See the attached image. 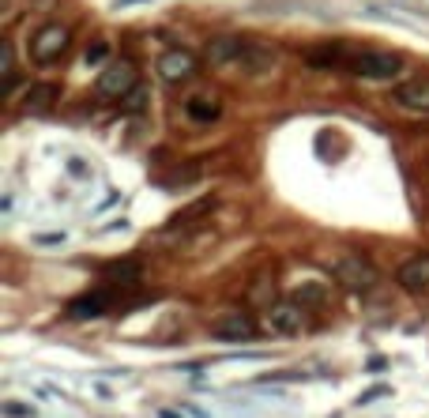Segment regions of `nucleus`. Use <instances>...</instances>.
Returning <instances> with one entry per match:
<instances>
[{"label":"nucleus","instance_id":"23","mask_svg":"<svg viewBox=\"0 0 429 418\" xmlns=\"http://www.w3.org/2000/svg\"><path fill=\"white\" fill-rule=\"evenodd\" d=\"M38 245H65V234H38Z\"/></svg>","mask_w":429,"mask_h":418},{"label":"nucleus","instance_id":"16","mask_svg":"<svg viewBox=\"0 0 429 418\" xmlns=\"http://www.w3.org/2000/svg\"><path fill=\"white\" fill-rule=\"evenodd\" d=\"M294 298L301 305H320V302H328V286L324 283H301L298 291H294Z\"/></svg>","mask_w":429,"mask_h":418},{"label":"nucleus","instance_id":"18","mask_svg":"<svg viewBox=\"0 0 429 418\" xmlns=\"http://www.w3.org/2000/svg\"><path fill=\"white\" fill-rule=\"evenodd\" d=\"M83 61H87V68H98V64H106V61H109V42H106V38H94V42L87 45Z\"/></svg>","mask_w":429,"mask_h":418},{"label":"nucleus","instance_id":"21","mask_svg":"<svg viewBox=\"0 0 429 418\" xmlns=\"http://www.w3.org/2000/svg\"><path fill=\"white\" fill-rule=\"evenodd\" d=\"M0 411H4L8 418H30L34 411H30V407H23V404H15V399H8L4 407H0Z\"/></svg>","mask_w":429,"mask_h":418},{"label":"nucleus","instance_id":"12","mask_svg":"<svg viewBox=\"0 0 429 418\" xmlns=\"http://www.w3.org/2000/svg\"><path fill=\"white\" fill-rule=\"evenodd\" d=\"M185 117L196 121V125H211V121L222 117V98L219 94H192L185 102Z\"/></svg>","mask_w":429,"mask_h":418},{"label":"nucleus","instance_id":"2","mask_svg":"<svg viewBox=\"0 0 429 418\" xmlns=\"http://www.w3.org/2000/svg\"><path fill=\"white\" fill-rule=\"evenodd\" d=\"M346 68L354 72L358 79H395L403 72V57L399 53H388V50H358L351 53Z\"/></svg>","mask_w":429,"mask_h":418},{"label":"nucleus","instance_id":"4","mask_svg":"<svg viewBox=\"0 0 429 418\" xmlns=\"http://www.w3.org/2000/svg\"><path fill=\"white\" fill-rule=\"evenodd\" d=\"M68 38H72L68 27H60V23H45V27L30 38V57H34L38 64L60 61L68 53Z\"/></svg>","mask_w":429,"mask_h":418},{"label":"nucleus","instance_id":"10","mask_svg":"<svg viewBox=\"0 0 429 418\" xmlns=\"http://www.w3.org/2000/svg\"><path fill=\"white\" fill-rule=\"evenodd\" d=\"M395 106L410 109V114H429V76H415L407 83L395 87Z\"/></svg>","mask_w":429,"mask_h":418},{"label":"nucleus","instance_id":"5","mask_svg":"<svg viewBox=\"0 0 429 418\" xmlns=\"http://www.w3.org/2000/svg\"><path fill=\"white\" fill-rule=\"evenodd\" d=\"M264 324L272 328V332H279V335L301 332V328L309 324L305 305H301L298 298H290V302H272V305H267V313H264Z\"/></svg>","mask_w":429,"mask_h":418},{"label":"nucleus","instance_id":"7","mask_svg":"<svg viewBox=\"0 0 429 418\" xmlns=\"http://www.w3.org/2000/svg\"><path fill=\"white\" fill-rule=\"evenodd\" d=\"M196 68H200V61L188 50H166L162 57H158V76H162V83H188V79L196 76Z\"/></svg>","mask_w":429,"mask_h":418},{"label":"nucleus","instance_id":"13","mask_svg":"<svg viewBox=\"0 0 429 418\" xmlns=\"http://www.w3.org/2000/svg\"><path fill=\"white\" fill-rule=\"evenodd\" d=\"M57 98H60L57 83H30L27 94H23V109H27V114H45V109H53Z\"/></svg>","mask_w":429,"mask_h":418},{"label":"nucleus","instance_id":"11","mask_svg":"<svg viewBox=\"0 0 429 418\" xmlns=\"http://www.w3.org/2000/svg\"><path fill=\"white\" fill-rule=\"evenodd\" d=\"M399 286L403 291H429V253H418L410 256L407 264L399 268Z\"/></svg>","mask_w":429,"mask_h":418},{"label":"nucleus","instance_id":"24","mask_svg":"<svg viewBox=\"0 0 429 418\" xmlns=\"http://www.w3.org/2000/svg\"><path fill=\"white\" fill-rule=\"evenodd\" d=\"M158 418H181L177 411H162V415H158Z\"/></svg>","mask_w":429,"mask_h":418},{"label":"nucleus","instance_id":"3","mask_svg":"<svg viewBox=\"0 0 429 418\" xmlns=\"http://www.w3.org/2000/svg\"><path fill=\"white\" fill-rule=\"evenodd\" d=\"M136 87H140V72H136V64H132L129 57L109 61L106 68H102V76H98V94H102V98L124 102Z\"/></svg>","mask_w":429,"mask_h":418},{"label":"nucleus","instance_id":"19","mask_svg":"<svg viewBox=\"0 0 429 418\" xmlns=\"http://www.w3.org/2000/svg\"><path fill=\"white\" fill-rule=\"evenodd\" d=\"M384 396H392V388H388V384H373V388H365L362 396H358V407L373 404V399H384Z\"/></svg>","mask_w":429,"mask_h":418},{"label":"nucleus","instance_id":"1","mask_svg":"<svg viewBox=\"0 0 429 418\" xmlns=\"http://www.w3.org/2000/svg\"><path fill=\"white\" fill-rule=\"evenodd\" d=\"M336 279L346 286V291H354V294H369L373 286L380 283V271H377V264H373L365 253H343L336 260Z\"/></svg>","mask_w":429,"mask_h":418},{"label":"nucleus","instance_id":"22","mask_svg":"<svg viewBox=\"0 0 429 418\" xmlns=\"http://www.w3.org/2000/svg\"><path fill=\"white\" fill-rule=\"evenodd\" d=\"M68 174H72V178H87V166H83V158H68Z\"/></svg>","mask_w":429,"mask_h":418},{"label":"nucleus","instance_id":"17","mask_svg":"<svg viewBox=\"0 0 429 418\" xmlns=\"http://www.w3.org/2000/svg\"><path fill=\"white\" fill-rule=\"evenodd\" d=\"M0 57H4V98H12V91H15V53H12V42L0 45Z\"/></svg>","mask_w":429,"mask_h":418},{"label":"nucleus","instance_id":"9","mask_svg":"<svg viewBox=\"0 0 429 418\" xmlns=\"http://www.w3.org/2000/svg\"><path fill=\"white\" fill-rule=\"evenodd\" d=\"M109 305H113V291L102 286V291H94V294H83V298L68 302L65 313H68V320H98V317L109 313Z\"/></svg>","mask_w":429,"mask_h":418},{"label":"nucleus","instance_id":"14","mask_svg":"<svg viewBox=\"0 0 429 418\" xmlns=\"http://www.w3.org/2000/svg\"><path fill=\"white\" fill-rule=\"evenodd\" d=\"M346 61H351V53L343 50V42H328V45L309 53V64H316V68H339Z\"/></svg>","mask_w":429,"mask_h":418},{"label":"nucleus","instance_id":"20","mask_svg":"<svg viewBox=\"0 0 429 418\" xmlns=\"http://www.w3.org/2000/svg\"><path fill=\"white\" fill-rule=\"evenodd\" d=\"M143 102H147V94H143L140 87H136V91L124 98V109H129V114H143Z\"/></svg>","mask_w":429,"mask_h":418},{"label":"nucleus","instance_id":"15","mask_svg":"<svg viewBox=\"0 0 429 418\" xmlns=\"http://www.w3.org/2000/svg\"><path fill=\"white\" fill-rule=\"evenodd\" d=\"M214 204H219V200H214V196H200V200H196V204H188L185 211H177V215H173V219H170V230L192 227V222H196V219H204V215H208Z\"/></svg>","mask_w":429,"mask_h":418},{"label":"nucleus","instance_id":"6","mask_svg":"<svg viewBox=\"0 0 429 418\" xmlns=\"http://www.w3.org/2000/svg\"><path fill=\"white\" fill-rule=\"evenodd\" d=\"M249 57V38H211L208 50H204V61L211 64V68H230V64H245Z\"/></svg>","mask_w":429,"mask_h":418},{"label":"nucleus","instance_id":"25","mask_svg":"<svg viewBox=\"0 0 429 418\" xmlns=\"http://www.w3.org/2000/svg\"><path fill=\"white\" fill-rule=\"evenodd\" d=\"M124 4H140V0H117V8H124Z\"/></svg>","mask_w":429,"mask_h":418},{"label":"nucleus","instance_id":"8","mask_svg":"<svg viewBox=\"0 0 429 418\" xmlns=\"http://www.w3.org/2000/svg\"><path fill=\"white\" fill-rule=\"evenodd\" d=\"M211 335L222 343H249L256 339V320H252V313H226L211 324Z\"/></svg>","mask_w":429,"mask_h":418}]
</instances>
